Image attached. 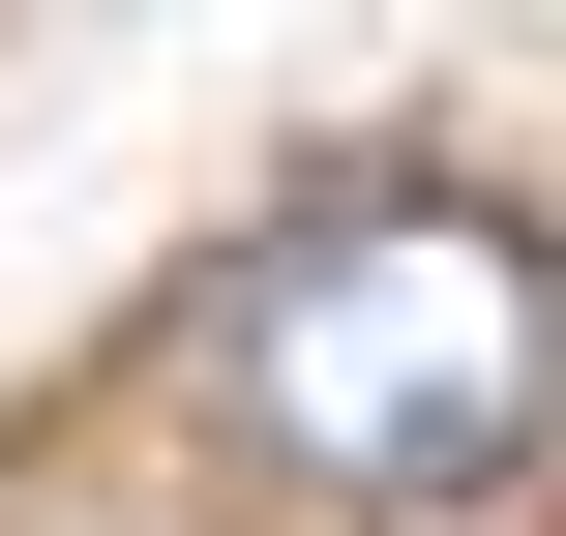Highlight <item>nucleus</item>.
Instances as JSON below:
<instances>
[{
  "mask_svg": "<svg viewBox=\"0 0 566 536\" xmlns=\"http://www.w3.org/2000/svg\"><path fill=\"white\" fill-rule=\"evenodd\" d=\"M566 388V298L507 209H448V179H328L298 239H239V298H209V418L298 477V507H478L507 448H537Z\"/></svg>",
  "mask_w": 566,
  "mask_h": 536,
  "instance_id": "obj_1",
  "label": "nucleus"
}]
</instances>
